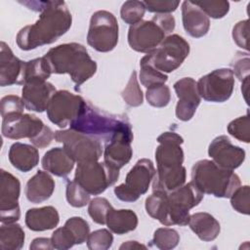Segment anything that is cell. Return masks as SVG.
I'll use <instances>...</instances> for the list:
<instances>
[{"label":"cell","mask_w":250,"mask_h":250,"mask_svg":"<svg viewBox=\"0 0 250 250\" xmlns=\"http://www.w3.org/2000/svg\"><path fill=\"white\" fill-rule=\"evenodd\" d=\"M65 196L68 204L76 208L84 207L90 202V194L74 180L67 182Z\"/></svg>","instance_id":"obj_36"},{"label":"cell","mask_w":250,"mask_h":250,"mask_svg":"<svg viewBox=\"0 0 250 250\" xmlns=\"http://www.w3.org/2000/svg\"><path fill=\"white\" fill-rule=\"evenodd\" d=\"M155 168L151 160L142 158L128 172L125 183L114 188L116 197L124 202H135L145 194L155 175Z\"/></svg>","instance_id":"obj_9"},{"label":"cell","mask_w":250,"mask_h":250,"mask_svg":"<svg viewBox=\"0 0 250 250\" xmlns=\"http://www.w3.org/2000/svg\"><path fill=\"white\" fill-rule=\"evenodd\" d=\"M250 60L248 53H236V56L231 62L232 66V73L235 75L240 81L244 80L246 77L249 76L250 71Z\"/></svg>","instance_id":"obj_46"},{"label":"cell","mask_w":250,"mask_h":250,"mask_svg":"<svg viewBox=\"0 0 250 250\" xmlns=\"http://www.w3.org/2000/svg\"><path fill=\"white\" fill-rule=\"evenodd\" d=\"M165 37V32L152 19L130 25L128 31L129 46L139 53L149 54L160 45Z\"/></svg>","instance_id":"obj_16"},{"label":"cell","mask_w":250,"mask_h":250,"mask_svg":"<svg viewBox=\"0 0 250 250\" xmlns=\"http://www.w3.org/2000/svg\"><path fill=\"white\" fill-rule=\"evenodd\" d=\"M140 80L143 86L147 89L153 86L165 84L168 80V76L142 59L140 62Z\"/></svg>","instance_id":"obj_32"},{"label":"cell","mask_w":250,"mask_h":250,"mask_svg":"<svg viewBox=\"0 0 250 250\" xmlns=\"http://www.w3.org/2000/svg\"><path fill=\"white\" fill-rule=\"evenodd\" d=\"M146 98L151 106L164 107L168 105L171 100L170 88L165 84L147 88L146 92Z\"/></svg>","instance_id":"obj_38"},{"label":"cell","mask_w":250,"mask_h":250,"mask_svg":"<svg viewBox=\"0 0 250 250\" xmlns=\"http://www.w3.org/2000/svg\"><path fill=\"white\" fill-rule=\"evenodd\" d=\"M198 6L209 18L222 19L229 11V3L225 0H211V1H192Z\"/></svg>","instance_id":"obj_39"},{"label":"cell","mask_w":250,"mask_h":250,"mask_svg":"<svg viewBox=\"0 0 250 250\" xmlns=\"http://www.w3.org/2000/svg\"><path fill=\"white\" fill-rule=\"evenodd\" d=\"M55 190V181L46 171L38 170L26 183L24 193L27 200L38 204L48 200Z\"/></svg>","instance_id":"obj_23"},{"label":"cell","mask_w":250,"mask_h":250,"mask_svg":"<svg viewBox=\"0 0 250 250\" xmlns=\"http://www.w3.org/2000/svg\"><path fill=\"white\" fill-rule=\"evenodd\" d=\"M133 131L128 119L107 141L104 150V161L109 166L120 170L132 158Z\"/></svg>","instance_id":"obj_13"},{"label":"cell","mask_w":250,"mask_h":250,"mask_svg":"<svg viewBox=\"0 0 250 250\" xmlns=\"http://www.w3.org/2000/svg\"><path fill=\"white\" fill-rule=\"evenodd\" d=\"M189 54V44L180 35L172 34L164 38L160 45L142 59L162 73L176 70Z\"/></svg>","instance_id":"obj_6"},{"label":"cell","mask_w":250,"mask_h":250,"mask_svg":"<svg viewBox=\"0 0 250 250\" xmlns=\"http://www.w3.org/2000/svg\"><path fill=\"white\" fill-rule=\"evenodd\" d=\"M146 249V246L142 244V243H139L138 241H126L124 242L120 247L119 249Z\"/></svg>","instance_id":"obj_52"},{"label":"cell","mask_w":250,"mask_h":250,"mask_svg":"<svg viewBox=\"0 0 250 250\" xmlns=\"http://www.w3.org/2000/svg\"><path fill=\"white\" fill-rule=\"evenodd\" d=\"M234 88V75L229 68H219L202 76L197 82L200 98L211 103L227 102Z\"/></svg>","instance_id":"obj_12"},{"label":"cell","mask_w":250,"mask_h":250,"mask_svg":"<svg viewBox=\"0 0 250 250\" xmlns=\"http://www.w3.org/2000/svg\"><path fill=\"white\" fill-rule=\"evenodd\" d=\"M43 121L35 115L22 113L2 118V135L11 140H34L45 128Z\"/></svg>","instance_id":"obj_17"},{"label":"cell","mask_w":250,"mask_h":250,"mask_svg":"<svg viewBox=\"0 0 250 250\" xmlns=\"http://www.w3.org/2000/svg\"><path fill=\"white\" fill-rule=\"evenodd\" d=\"M24 62L17 58L9 45L0 43V86L22 85Z\"/></svg>","instance_id":"obj_21"},{"label":"cell","mask_w":250,"mask_h":250,"mask_svg":"<svg viewBox=\"0 0 250 250\" xmlns=\"http://www.w3.org/2000/svg\"><path fill=\"white\" fill-rule=\"evenodd\" d=\"M55 140L63 145L65 150L77 163L98 161L103 153L102 144L99 139L70 128L56 131Z\"/></svg>","instance_id":"obj_10"},{"label":"cell","mask_w":250,"mask_h":250,"mask_svg":"<svg viewBox=\"0 0 250 250\" xmlns=\"http://www.w3.org/2000/svg\"><path fill=\"white\" fill-rule=\"evenodd\" d=\"M0 172V221L2 224L16 223L21 217V183L17 177L4 169Z\"/></svg>","instance_id":"obj_15"},{"label":"cell","mask_w":250,"mask_h":250,"mask_svg":"<svg viewBox=\"0 0 250 250\" xmlns=\"http://www.w3.org/2000/svg\"><path fill=\"white\" fill-rule=\"evenodd\" d=\"M60 216L53 206L28 209L25 213V225L33 231L49 230L58 226Z\"/></svg>","instance_id":"obj_25"},{"label":"cell","mask_w":250,"mask_h":250,"mask_svg":"<svg viewBox=\"0 0 250 250\" xmlns=\"http://www.w3.org/2000/svg\"><path fill=\"white\" fill-rule=\"evenodd\" d=\"M8 156L13 167L23 173L32 170L39 162L36 146L19 142L10 146Z\"/></svg>","instance_id":"obj_26"},{"label":"cell","mask_w":250,"mask_h":250,"mask_svg":"<svg viewBox=\"0 0 250 250\" xmlns=\"http://www.w3.org/2000/svg\"><path fill=\"white\" fill-rule=\"evenodd\" d=\"M146 11L143 1L129 0L123 3L120 10V16L123 21L130 25H134L142 21Z\"/></svg>","instance_id":"obj_34"},{"label":"cell","mask_w":250,"mask_h":250,"mask_svg":"<svg viewBox=\"0 0 250 250\" xmlns=\"http://www.w3.org/2000/svg\"><path fill=\"white\" fill-rule=\"evenodd\" d=\"M146 10L150 13L158 14H170L177 10L180 5V1L174 0H162V1H143Z\"/></svg>","instance_id":"obj_47"},{"label":"cell","mask_w":250,"mask_h":250,"mask_svg":"<svg viewBox=\"0 0 250 250\" xmlns=\"http://www.w3.org/2000/svg\"><path fill=\"white\" fill-rule=\"evenodd\" d=\"M249 186L238 187L230 195V204L232 208L240 214L249 215Z\"/></svg>","instance_id":"obj_44"},{"label":"cell","mask_w":250,"mask_h":250,"mask_svg":"<svg viewBox=\"0 0 250 250\" xmlns=\"http://www.w3.org/2000/svg\"><path fill=\"white\" fill-rule=\"evenodd\" d=\"M64 226L73 234L76 244H82L87 240L90 233V227L83 218L71 217L65 222Z\"/></svg>","instance_id":"obj_42"},{"label":"cell","mask_w":250,"mask_h":250,"mask_svg":"<svg viewBox=\"0 0 250 250\" xmlns=\"http://www.w3.org/2000/svg\"><path fill=\"white\" fill-rule=\"evenodd\" d=\"M174 90L179 99L175 110L177 118L182 121L190 120L201 101L197 82L191 77H184L174 83Z\"/></svg>","instance_id":"obj_19"},{"label":"cell","mask_w":250,"mask_h":250,"mask_svg":"<svg viewBox=\"0 0 250 250\" xmlns=\"http://www.w3.org/2000/svg\"><path fill=\"white\" fill-rule=\"evenodd\" d=\"M52 245L58 250H66L75 245V238L71 231L65 227L57 229L51 236Z\"/></svg>","instance_id":"obj_45"},{"label":"cell","mask_w":250,"mask_h":250,"mask_svg":"<svg viewBox=\"0 0 250 250\" xmlns=\"http://www.w3.org/2000/svg\"><path fill=\"white\" fill-rule=\"evenodd\" d=\"M105 225L111 232L124 234L136 229L138 226V216L130 209L115 210L112 207L106 215Z\"/></svg>","instance_id":"obj_28"},{"label":"cell","mask_w":250,"mask_h":250,"mask_svg":"<svg viewBox=\"0 0 250 250\" xmlns=\"http://www.w3.org/2000/svg\"><path fill=\"white\" fill-rule=\"evenodd\" d=\"M249 113L246 115L240 116L236 119L230 121L228 125V132L233 138L237 139L240 142L248 144L250 142V133H249Z\"/></svg>","instance_id":"obj_41"},{"label":"cell","mask_w":250,"mask_h":250,"mask_svg":"<svg viewBox=\"0 0 250 250\" xmlns=\"http://www.w3.org/2000/svg\"><path fill=\"white\" fill-rule=\"evenodd\" d=\"M24 231L19 224H2L0 228L1 250H20L24 244Z\"/></svg>","instance_id":"obj_30"},{"label":"cell","mask_w":250,"mask_h":250,"mask_svg":"<svg viewBox=\"0 0 250 250\" xmlns=\"http://www.w3.org/2000/svg\"><path fill=\"white\" fill-rule=\"evenodd\" d=\"M87 43L101 53L112 51L118 43V22L108 11L95 12L90 20Z\"/></svg>","instance_id":"obj_8"},{"label":"cell","mask_w":250,"mask_h":250,"mask_svg":"<svg viewBox=\"0 0 250 250\" xmlns=\"http://www.w3.org/2000/svg\"><path fill=\"white\" fill-rule=\"evenodd\" d=\"M159 144L155 150L156 173L174 171L183 166L184 139L175 132H164L157 138Z\"/></svg>","instance_id":"obj_14"},{"label":"cell","mask_w":250,"mask_h":250,"mask_svg":"<svg viewBox=\"0 0 250 250\" xmlns=\"http://www.w3.org/2000/svg\"><path fill=\"white\" fill-rule=\"evenodd\" d=\"M190 179L202 193L221 198H229L240 187V179L233 170L222 168L208 159H202L193 164Z\"/></svg>","instance_id":"obj_4"},{"label":"cell","mask_w":250,"mask_h":250,"mask_svg":"<svg viewBox=\"0 0 250 250\" xmlns=\"http://www.w3.org/2000/svg\"><path fill=\"white\" fill-rule=\"evenodd\" d=\"M151 242L158 249L170 250L179 244L180 235L174 229L159 228L154 231Z\"/></svg>","instance_id":"obj_33"},{"label":"cell","mask_w":250,"mask_h":250,"mask_svg":"<svg viewBox=\"0 0 250 250\" xmlns=\"http://www.w3.org/2000/svg\"><path fill=\"white\" fill-rule=\"evenodd\" d=\"M57 92L48 81L35 80L26 82L21 90V99L27 110L43 112L47 109L52 97Z\"/></svg>","instance_id":"obj_20"},{"label":"cell","mask_w":250,"mask_h":250,"mask_svg":"<svg viewBox=\"0 0 250 250\" xmlns=\"http://www.w3.org/2000/svg\"><path fill=\"white\" fill-rule=\"evenodd\" d=\"M187 171L184 166L165 173H156L152 180V191H173L186 183Z\"/></svg>","instance_id":"obj_29"},{"label":"cell","mask_w":250,"mask_h":250,"mask_svg":"<svg viewBox=\"0 0 250 250\" xmlns=\"http://www.w3.org/2000/svg\"><path fill=\"white\" fill-rule=\"evenodd\" d=\"M208 154L217 165L228 170L238 168L245 160V150L234 146L225 135L218 136L211 142Z\"/></svg>","instance_id":"obj_18"},{"label":"cell","mask_w":250,"mask_h":250,"mask_svg":"<svg viewBox=\"0 0 250 250\" xmlns=\"http://www.w3.org/2000/svg\"><path fill=\"white\" fill-rule=\"evenodd\" d=\"M74 159L64 147H53L45 152L41 165L42 168L61 178L67 177L74 168Z\"/></svg>","instance_id":"obj_24"},{"label":"cell","mask_w":250,"mask_h":250,"mask_svg":"<svg viewBox=\"0 0 250 250\" xmlns=\"http://www.w3.org/2000/svg\"><path fill=\"white\" fill-rule=\"evenodd\" d=\"M121 96L124 100V102L129 105V106H140L143 104L144 97H143V92L142 89L138 83V78H137V72L133 70L131 73V77L123 89Z\"/></svg>","instance_id":"obj_35"},{"label":"cell","mask_w":250,"mask_h":250,"mask_svg":"<svg viewBox=\"0 0 250 250\" xmlns=\"http://www.w3.org/2000/svg\"><path fill=\"white\" fill-rule=\"evenodd\" d=\"M87 102L79 95L60 90L52 97L46 109L49 120L55 125L65 128L79 117Z\"/></svg>","instance_id":"obj_11"},{"label":"cell","mask_w":250,"mask_h":250,"mask_svg":"<svg viewBox=\"0 0 250 250\" xmlns=\"http://www.w3.org/2000/svg\"><path fill=\"white\" fill-rule=\"evenodd\" d=\"M24 103L21 98L15 95H8L1 99L0 111L2 118L22 114L24 108Z\"/></svg>","instance_id":"obj_43"},{"label":"cell","mask_w":250,"mask_h":250,"mask_svg":"<svg viewBox=\"0 0 250 250\" xmlns=\"http://www.w3.org/2000/svg\"><path fill=\"white\" fill-rule=\"evenodd\" d=\"M111 208L112 206L106 198L95 197L89 202L88 213L96 224L105 225L106 215Z\"/></svg>","instance_id":"obj_37"},{"label":"cell","mask_w":250,"mask_h":250,"mask_svg":"<svg viewBox=\"0 0 250 250\" xmlns=\"http://www.w3.org/2000/svg\"><path fill=\"white\" fill-rule=\"evenodd\" d=\"M126 120V116L118 117L109 115L87 103L82 113L69 127L85 135L108 141Z\"/></svg>","instance_id":"obj_5"},{"label":"cell","mask_w":250,"mask_h":250,"mask_svg":"<svg viewBox=\"0 0 250 250\" xmlns=\"http://www.w3.org/2000/svg\"><path fill=\"white\" fill-rule=\"evenodd\" d=\"M119 177V170L104 161H87L77 164L74 181L90 195H99L114 185Z\"/></svg>","instance_id":"obj_7"},{"label":"cell","mask_w":250,"mask_h":250,"mask_svg":"<svg viewBox=\"0 0 250 250\" xmlns=\"http://www.w3.org/2000/svg\"><path fill=\"white\" fill-rule=\"evenodd\" d=\"M188 225L199 239L206 242L215 240L221 231L220 223L207 212L190 215Z\"/></svg>","instance_id":"obj_27"},{"label":"cell","mask_w":250,"mask_h":250,"mask_svg":"<svg viewBox=\"0 0 250 250\" xmlns=\"http://www.w3.org/2000/svg\"><path fill=\"white\" fill-rule=\"evenodd\" d=\"M183 26L187 33L193 38L206 35L210 28V20L206 14L192 1H184L182 4Z\"/></svg>","instance_id":"obj_22"},{"label":"cell","mask_w":250,"mask_h":250,"mask_svg":"<svg viewBox=\"0 0 250 250\" xmlns=\"http://www.w3.org/2000/svg\"><path fill=\"white\" fill-rule=\"evenodd\" d=\"M232 38L235 44L248 51V20L238 21L232 28Z\"/></svg>","instance_id":"obj_48"},{"label":"cell","mask_w":250,"mask_h":250,"mask_svg":"<svg viewBox=\"0 0 250 250\" xmlns=\"http://www.w3.org/2000/svg\"><path fill=\"white\" fill-rule=\"evenodd\" d=\"M202 193L191 182L170 191H153L146 199V213L163 226H187L189 210L203 199Z\"/></svg>","instance_id":"obj_1"},{"label":"cell","mask_w":250,"mask_h":250,"mask_svg":"<svg viewBox=\"0 0 250 250\" xmlns=\"http://www.w3.org/2000/svg\"><path fill=\"white\" fill-rule=\"evenodd\" d=\"M242 82V85H241V91H242V94L244 95V99L247 103V98H246V95L248 94V85H249V76L246 77L244 80L241 81Z\"/></svg>","instance_id":"obj_53"},{"label":"cell","mask_w":250,"mask_h":250,"mask_svg":"<svg viewBox=\"0 0 250 250\" xmlns=\"http://www.w3.org/2000/svg\"><path fill=\"white\" fill-rule=\"evenodd\" d=\"M86 242L90 250H106L113 243V235L110 230L101 229L89 233Z\"/></svg>","instance_id":"obj_40"},{"label":"cell","mask_w":250,"mask_h":250,"mask_svg":"<svg viewBox=\"0 0 250 250\" xmlns=\"http://www.w3.org/2000/svg\"><path fill=\"white\" fill-rule=\"evenodd\" d=\"M30 249L32 250H37V249H54L52 245L51 238H46V237H38L32 240L30 246Z\"/></svg>","instance_id":"obj_51"},{"label":"cell","mask_w":250,"mask_h":250,"mask_svg":"<svg viewBox=\"0 0 250 250\" xmlns=\"http://www.w3.org/2000/svg\"><path fill=\"white\" fill-rule=\"evenodd\" d=\"M51 73L69 74L76 90L97 71V63L79 43H65L54 47L44 56Z\"/></svg>","instance_id":"obj_3"},{"label":"cell","mask_w":250,"mask_h":250,"mask_svg":"<svg viewBox=\"0 0 250 250\" xmlns=\"http://www.w3.org/2000/svg\"><path fill=\"white\" fill-rule=\"evenodd\" d=\"M72 16L63 1H47L35 23L22 27L17 34V45L21 50L29 51L52 44L68 31Z\"/></svg>","instance_id":"obj_2"},{"label":"cell","mask_w":250,"mask_h":250,"mask_svg":"<svg viewBox=\"0 0 250 250\" xmlns=\"http://www.w3.org/2000/svg\"><path fill=\"white\" fill-rule=\"evenodd\" d=\"M152 20L162 28L166 35L171 33L175 28V19L170 14H158L153 16Z\"/></svg>","instance_id":"obj_49"},{"label":"cell","mask_w":250,"mask_h":250,"mask_svg":"<svg viewBox=\"0 0 250 250\" xmlns=\"http://www.w3.org/2000/svg\"><path fill=\"white\" fill-rule=\"evenodd\" d=\"M54 139H55V133L53 132V130L50 127L45 126L43 131L34 140L31 141V144L36 147L44 148L48 146Z\"/></svg>","instance_id":"obj_50"},{"label":"cell","mask_w":250,"mask_h":250,"mask_svg":"<svg viewBox=\"0 0 250 250\" xmlns=\"http://www.w3.org/2000/svg\"><path fill=\"white\" fill-rule=\"evenodd\" d=\"M51 71L47 65V62L42 58L33 59L28 62H24L23 74H22V85L29 81L42 80L47 81L51 75Z\"/></svg>","instance_id":"obj_31"}]
</instances>
